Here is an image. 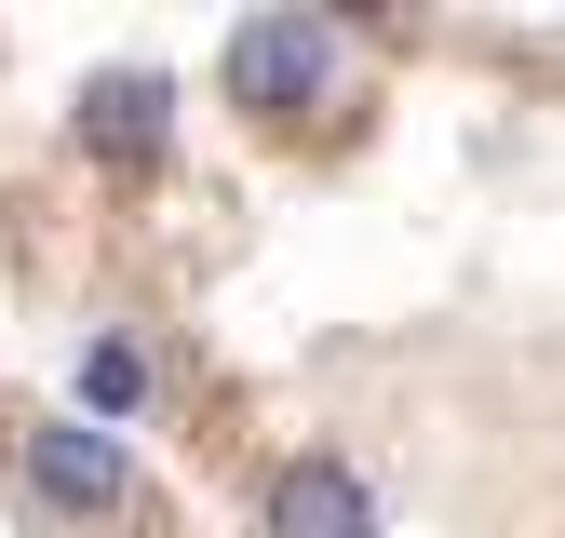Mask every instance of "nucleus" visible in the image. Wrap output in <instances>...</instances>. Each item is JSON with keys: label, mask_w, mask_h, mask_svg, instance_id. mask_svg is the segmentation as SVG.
Wrapping results in <instances>:
<instances>
[{"label": "nucleus", "mask_w": 565, "mask_h": 538, "mask_svg": "<svg viewBox=\"0 0 565 538\" xmlns=\"http://www.w3.org/2000/svg\"><path fill=\"white\" fill-rule=\"evenodd\" d=\"M230 95L243 108H323L337 95V28L323 14H256V28H230Z\"/></svg>", "instance_id": "obj_1"}, {"label": "nucleus", "mask_w": 565, "mask_h": 538, "mask_svg": "<svg viewBox=\"0 0 565 538\" xmlns=\"http://www.w3.org/2000/svg\"><path fill=\"white\" fill-rule=\"evenodd\" d=\"M82 149H95L108 175L162 162V149H175V82H162V67H95V82H82Z\"/></svg>", "instance_id": "obj_2"}, {"label": "nucleus", "mask_w": 565, "mask_h": 538, "mask_svg": "<svg viewBox=\"0 0 565 538\" xmlns=\"http://www.w3.org/2000/svg\"><path fill=\"white\" fill-rule=\"evenodd\" d=\"M269 538H377V485H364V471H350V458H282L269 471Z\"/></svg>", "instance_id": "obj_3"}, {"label": "nucleus", "mask_w": 565, "mask_h": 538, "mask_svg": "<svg viewBox=\"0 0 565 538\" xmlns=\"http://www.w3.org/2000/svg\"><path fill=\"white\" fill-rule=\"evenodd\" d=\"M28 485L67 498V512H121V498H135V458H121V431H95V418H41V431H28Z\"/></svg>", "instance_id": "obj_4"}, {"label": "nucleus", "mask_w": 565, "mask_h": 538, "mask_svg": "<svg viewBox=\"0 0 565 538\" xmlns=\"http://www.w3.org/2000/svg\"><path fill=\"white\" fill-rule=\"evenodd\" d=\"M135 404H149V351H135V336H95L82 351V418L108 431V418H135Z\"/></svg>", "instance_id": "obj_5"}]
</instances>
